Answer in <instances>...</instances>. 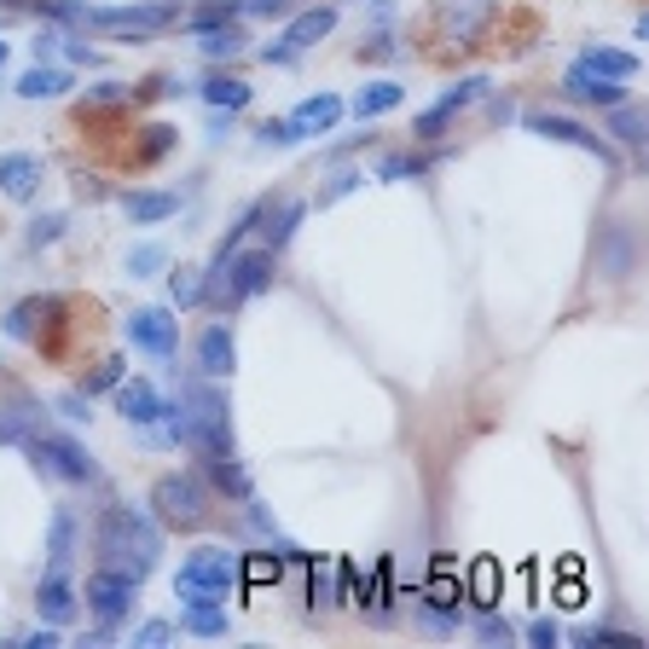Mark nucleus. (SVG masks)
I'll return each instance as SVG.
<instances>
[{
	"instance_id": "1",
	"label": "nucleus",
	"mask_w": 649,
	"mask_h": 649,
	"mask_svg": "<svg viewBox=\"0 0 649 649\" xmlns=\"http://www.w3.org/2000/svg\"><path fill=\"white\" fill-rule=\"evenodd\" d=\"M174 423H180V441L197 446V458H215V453H232V406L227 395L209 383H186L180 377V406H174Z\"/></svg>"
},
{
	"instance_id": "2",
	"label": "nucleus",
	"mask_w": 649,
	"mask_h": 649,
	"mask_svg": "<svg viewBox=\"0 0 649 649\" xmlns=\"http://www.w3.org/2000/svg\"><path fill=\"white\" fill-rule=\"evenodd\" d=\"M99 557H105V568H122V574L146 580L162 557V527L146 522L139 511H128V504H116V511H105V522H99Z\"/></svg>"
},
{
	"instance_id": "3",
	"label": "nucleus",
	"mask_w": 649,
	"mask_h": 649,
	"mask_svg": "<svg viewBox=\"0 0 649 649\" xmlns=\"http://www.w3.org/2000/svg\"><path fill=\"white\" fill-rule=\"evenodd\" d=\"M53 18L65 24H88V30H105V35H157L169 30L180 7L174 0H139V7H76V0H41Z\"/></svg>"
},
{
	"instance_id": "4",
	"label": "nucleus",
	"mask_w": 649,
	"mask_h": 649,
	"mask_svg": "<svg viewBox=\"0 0 649 649\" xmlns=\"http://www.w3.org/2000/svg\"><path fill=\"white\" fill-rule=\"evenodd\" d=\"M151 511L162 527H203V516H209V487L186 470H174L151 487Z\"/></svg>"
},
{
	"instance_id": "5",
	"label": "nucleus",
	"mask_w": 649,
	"mask_h": 649,
	"mask_svg": "<svg viewBox=\"0 0 649 649\" xmlns=\"http://www.w3.org/2000/svg\"><path fill=\"white\" fill-rule=\"evenodd\" d=\"M238 580V557H227V551H192L186 562H180V574H174V592H180V603L186 597H220L227 585Z\"/></svg>"
},
{
	"instance_id": "6",
	"label": "nucleus",
	"mask_w": 649,
	"mask_h": 649,
	"mask_svg": "<svg viewBox=\"0 0 649 649\" xmlns=\"http://www.w3.org/2000/svg\"><path fill=\"white\" fill-rule=\"evenodd\" d=\"M30 458H35L47 476H58V481H76V487H88V481L99 476L93 453H88L81 441H70V435H30Z\"/></svg>"
},
{
	"instance_id": "7",
	"label": "nucleus",
	"mask_w": 649,
	"mask_h": 649,
	"mask_svg": "<svg viewBox=\"0 0 649 649\" xmlns=\"http://www.w3.org/2000/svg\"><path fill=\"white\" fill-rule=\"evenodd\" d=\"M134 597H139V580H134V574H122V568H93L88 603H93V615L105 620V626H116L122 615H128Z\"/></svg>"
},
{
	"instance_id": "8",
	"label": "nucleus",
	"mask_w": 649,
	"mask_h": 649,
	"mask_svg": "<svg viewBox=\"0 0 649 649\" xmlns=\"http://www.w3.org/2000/svg\"><path fill=\"white\" fill-rule=\"evenodd\" d=\"M128 342L151 360H169L180 349V324L169 308H139V314H128Z\"/></svg>"
},
{
	"instance_id": "9",
	"label": "nucleus",
	"mask_w": 649,
	"mask_h": 649,
	"mask_svg": "<svg viewBox=\"0 0 649 649\" xmlns=\"http://www.w3.org/2000/svg\"><path fill=\"white\" fill-rule=\"evenodd\" d=\"M481 93H487V76H470V81H458V88L446 93L435 111H423V116H418V128H412V134H418V139H441L446 128H453V116H458L464 105H476Z\"/></svg>"
},
{
	"instance_id": "10",
	"label": "nucleus",
	"mask_w": 649,
	"mask_h": 649,
	"mask_svg": "<svg viewBox=\"0 0 649 649\" xmlns=\"http://www.w3.org/2000/svg\"><path fill=\"white\" fill-rule=\"evenodd\" d=\"M527 128H534L539 139H557V146H580V151H592V157H603V162H615V157H608V146H603L592 128H580V122H568V116H557V111H534V116H527Z\"/></svg>"
},
{
	"instance_id": "11",
	"label": "nucleus",
	"mask_w": 649,
	"mask_h": 649,
	"mask_svg": "<svg viewBox=\"0 0 649 649\" xmlns=\"http://www.w3.org/2000/svg\"><path fill=\"white\" fill-rule=\"evenodd\" d=\"M197 372L203 377H232L238 372V342L227 324H203V337H197Z\"/></svg>"
},
{
	"instance_id": "12",
	"label": "nucleus",
	"mask_w": 649,
	"mask_h": 649,
	"mask_svg": "<svg viewBox=\"0 0 649 649\" xmlns=\"http://www.w3.org/2000/svg\"><path fill=\"white\" fill-rule=\"evenodd\" d=\"M76 608H81V603H76V592H70L65 568H53V574L35 585V615L58 633V626H70V620H76Z\"/></svg>"
},
{
	"instance_id": "13",
	"label": "nucleus",
	"mask_w": 649,
	"mask_h": 649,
	"mask_svg": "<svg viewBox=\"0 0 649 649\" xmlns=\"http://www.w3.org/2000/svg\"><path fill=\"white\" fill-rule=\"evenodd\" d=\"M301 215H308V203H301V197H291V203H261V215H255L261 243H267V250H284V243L296 238Z\"/></svg>"
},
{
	"instance_id": "14",
	"label": "nucleus",
	"mask_w": 649,
	"mask_h": 649,
	"mask_svg": "<svg viewBox=\"0 0 649 649\" xmlns=\"http://www.w3.org/2000/svg\"><path fill=\"white\" fill-rule=\"evenodd\" d=\"M337 122H342V99H337V93H314V99H301V105L291 111V128H296V139L331 134Z\"/></svg>"
},
{
	"instance_id": "15",
	"label": "nucleus",
	"mask_w": 649,
	"mask_h": 649,
	"mask_svg": "<svg viewBox=\"0 0 649 649\" xmlns=\"http://www.w3.org/2000/svg\"><path fill=\"white\" fill-rule=\"evenodd\" d=\"M562 93L574 99V105H620V93H626V81H608V76H592V70H568V81H562Z\"/></svg>"
},
{
	"instance_id": "16",
	"label": "nucleus",
	"mask_w": 649,
	"mask_h": 649,
	"mask_svg": "<svg viewBox=\"0 0 649 649\" xmlns=\"http://www.w3.org/2000/svg\"><path fill=\"white\" fill-rule=\"evenodd\" d=\"M116 412L139 430V423H157L162 412H169V406H162V395L151 389L146 377H139V383H116Z\"/></svg>"
},
{
	"instance_id": "17",
	"label": "nucleus",
	"mask_w": 649,
	"mask_h": 649,
	"mask_svg": "<svg viewBox=\"0 0 649 649\" xmlns=\"http://www.w3.org/2000/svg\"><path fill=\"white\" fill-rule=\"evenodd\" d=\"M0 192H7L12 203H30L41 192V162L24 157V151H7L0 157Z\"/></svg>"
},
{
	"instance_id": "18",
	"label": "nucleus",
	"mask_w": 649,
	"mask_h": 649,
	"mask_svg": "<svg viewBox=\"0 0 649 649\" xmlns=\"http://www.w3.org/2000/svg\"><path fill=\"white\" fill-rule=\"evenodd\" d=\"M487 0H441V35L446 41H470L481 24H487Z\"/></svg>"
},
{
	"instance_id": "19",
	"label": "nucleus",
	"mask_w": 649,
	"mask_h": 649,
	"mask_svg": "<svg viewBox=\"0 0 649 649\" xmlns=\"http://www.w3.org/2000/svg\"><path fill=\"white\" fill-rule=\"evenodd\" d=\"M331 30H337V12H331V7H314V12L291 18V30H284L278 41H284L291 53H301V47H314V41H324Z\"/></svg>"
},
{
	"instance_id": "20",
	"label": "nucleus",
	"mask_w": 649,
	"mask_h": 649,
	"mask_svg": "<svg viewBox=\"0 0 649 649\" xmlns=\"http://www.w3.org/2000/svg\"><path fill=\"white\" fill-rule=\"evenodd\" d=\"M180 209V192H122V215L151 227V220H169Z\"/></svg>"
},
{
	"instance_id": "21",
	"label": "nucleus",
	"mask_w": 649,
	"mask_h": 649,
	"mask_svg": "<svg viewBox=\"0 0 649 649\" xmlns=\"http://www.w3.org/2000/svg\"><path fill=\"white\" fill-rule=\"evenodd\" d=\"M53 314H65L53 296H24L18 308L7 314V337H18V342H30L35 331H41V319H53Z\"/></svg>"
},
{
	"instance_id": "22",
	"label": "nucleus",
	"mask_w": 649,
	"mask_h": 649,
	"mask_svg": "<svg viewBox=\"0 0 649 649\" xmlns=\"http://www.w3.org/2000/svg\"><path fill=\"white\" fill-rule=\"evenodd\" d=\"M580 70L608 76V81H633V76H638V58L620 53V47H585V53H580Z\"/></svg>"
},
{
	"instance_id": "23",
	"label": "nucleus",
	"mask_w": 649,
	"mask_h": 649,
	"mask_svg": "<svg viewBox=\"0 0 649 649\" xmlns=\"http://www.w3.org/2000/svg\"><path fill=\"white\" fill-rule=\"evenodd\" d=\"M186 633L192 638H220L227 633V608H220V597H186Z\"/></svg>"
},
{
	"instance_id": "24",
	"label": "nucleus",
	"mask_w": 649,
	"mask_h": 649,
	"mask_svg": "<svg viewBox=\"0 0 649 649\" xmlns=\"http://www.w3.org/2000/svg\"><path fill=\"white\" fill-rule=\"evenodd\" d=\"M58 93H70V70L58 65H35L18 76V99H58Z\"/></svg>"
},
{
	"instance_id": "25",
	"label": "nucleus",
	"mask_w": 649,
	"mask_h": 649,
	"mask_svg": "<svg viewBox=\"0 0 649 649\" xmlns=\"http://www.w3.org/2000/svg\"><path fill=\"white\" fill-rule=\"evenodd\" d=\"M400 99H406V88H400V81H365V88L354 93V116H365V122H372V116H383V111H395Z\"/></svg>"
},
{
	"instance_id": "26",
	"label": "nucleus",
	"mask_w": 649,
	"mask_h": 649,
	"mask_svg": "<svg viewBox=\"0 0 649 649\" xmlns=\"http://www.w3.org/2000/svg\"><path fill=\"white\" fill-rule=\"evenodd\" d=\"M203 105H209V111H243V105H250V81L209 76V81H203Z\"/></svg>"
},
{
	"instance_id": "27",
	"label": "nucleus",
	"mask_w": 649,
	"mask_h": 649,
	"mask_svg": "<svg viewBox=\"0 0 649 649\" xmlns=\"http://www.w3.org/2000/svg\"><path fill=\"white\" fill-rule=\"evenodd\" d=\"M423 597H430L441 615H458L464 608V585H458V568H435L430 585H423Z\"/></svg>"
},
{
	"instance_id": "28",
	"label": "nucleus",
	"mask_w": 649,
	"mask_h": 649,
	"mask_svg": "<svg viewBox=\"0 0 649 649\" xmlns=\"http://www.w3.org/2000/svg\"><path fill=\"white\" fill-rule=\"evenodd\" d=\"M608 134L620 139V146H644V134H649V122H644V111H633V105H608Z\"/></svg>"
},
{
	"instance_id": "29",
	"label": "nucleus",
	"mask_w": 649,
	"mask_h": 649,
	"mask_svg": "<svg viewBox=\"0 0 649 649\" xmlns=\"http://www.w3.org/2000/svg\"><path fill=\"white\" fill-rule=\"evenodd\" d=\"M209 464V476L227 487V493H238V499H250V476H243V464L232 458V453H215V458H203Z\"/></svg>"
},
{
	"instance_id": "30",
	"label": "nucleus",
	"mask_w": 649,
	"mask_h": 649,
	"mask_svg": "<svg viewBox=\"0 0 649 649\" xmlns=\"http://www.w3.org/2000/svg\"><path fill=\"white\" fill-rule=\"evenodd\" d=\"M220 24H238V0H209V7H197L186 18V30L203 35V30H220Z\"/></svg>"
},
{
	"instance_id": "31",
	"label": "nucleus",
	"mask_w": 649,
	"mask_h": 649,
	"mask_svg": "<svg viewBox=\"0 0 649 649\" xmlns=\"http://www.w3.org/2000/svg\"><path fill=\"white\" fill-rule=\"evenodd\" d=\"M243 47H250V35H243L238 24L203 30V53H209V58H232V53H243Z\"/></svg>"
},
{
	"instance_id": "32",
	"label": "nucleus",
	"mask_w": 649,
	"mask_h": 649,
	"mask_svg": "<svg viewBox=\"0 0 649 649\" xmlns=\"http://www.w3.org/2000/svg\"><path fill=\"white\" fill-rule=\"evenodd\" d=\"M65 227H70V215H65V209L35 215V220H30V250H47V243H58V238H65Z\"/></svg>"
},
{
	"instance_id": "33",
	"label": "nucleus",
	"mask_w": 649,
	"mask_h": 649,
	"mask_svg": "<svg viewBox=\"0 0 649 649\" xmlns=\"http://www.w3.org/2000/svg\"><path fill=\"white\" fill-rule=\"evenodd\" d=\"M128 273H134V278L169 273V250H162V243H139V250H128Z\"/></svg>"
},
{
	"instance_id": "34",
	"label": "nucleus",
	"mask_w": 649,
	"mask_h": 649,
	"mask_svg": "<svg viewBox=\"0 0 649 649\" xmlns=\"http://www.w3.org/2000/svg\"><path fill=\"white\" fill-rule=\"evenodd\" d=\"M70 539H76V516H70V511H58V516H53V545H47L53 568H65V562H70Z\"/></svg>"
},
{
	"instance_id": "35",
	"label": "nucleus",
	"mask_w": 649,
	"mask_h": 649,
	"mask_svg": "<svg viewBox=\"0 0 649 649\" xmlns=\"http://www.w3.org/2000/svg\"><path fill=\"white\" fill-rule=\"evenodd\" d=\"M169 296L180 301V308H197V301H203V273H192V267H174V278H169Z\"/></svg>"
},
{
	"instance_id": "36",
	"label": "nucleus",
	"mask_w": 649,
	"mask_h": 649,
	"mask_svg": "<svg viewBox=\"0 0 649 649\" xmlns=\"http://www.w3.org/2000/svg\"><path fill=\"white\" fill-rule=\"evenodd\" d=\"M470 580H476V608H493V603H499V562L481 557Z\"/></svg>"
},
{
	"instance_id": "37",
	"label": "nucleus",
	"mask_w": 649,
	"mask_h": 649,
	"mask_svg": "<svg viewBox=\"0 0 649 649\" xmlns=\"http://www.w3.org/2000/svg\"><path fill=\"white\" fill-rule=\"evenodd\" d=\"M238 580H250V585H273V580H278V557H250V562H238Z\"/></svg>"
},
{
	"instance_id": "38",
	"label": "nucleus",
	"mask_w": 649,
	"mask_h": 649,
	"mask_svg": "<svg viewBox=\"0 0 649 649\" xmlns=\"http://www.w3.org/2000/svg\"><path fill=\"white\" fill-rule=\"evenodd\" d=\"M116 383H122V360H105L99 372H88V383H81V389H88V395H105V389H116Z\"/></svg>"
},
{
	"instance_id": "39",
	"label": "nucleus",
	"mask_w": 649,
	"mask_h": 649,
	"mask_svg": "<svg viewBox=\"0 0 649 649\" xmlns=\"http://www.w3.org/2000/svg\"><path fill=\"white\" fill-rule=\"evenodd\" d=\"M331 585H337V562L324 557V562H314V603H319V608L331 603Z\"/></svg>"
},
{
	"instance_id": "40",
	"label": "nucleus",
	"mask_w": 649,
	"mask_h": 649,
	"mask_svg": "<svg viewBox=\"0 0 649 649\" xmlns=\"http://www.w3.org/2000/svg\"><path fill=\"white\" fill-rule=\"evenodd\" d=\"M354 186H360V169H342V174L324 180V192H319V197H324V203H337V197H349Z\"/></svg>"
},
{
	"instance_id": "41",
	"label": "nucleus",
	"mask_w": 649,
	"mask_h": 649,
	"mask_svg": "<svg viewBox=\"0 0 649 649\" xmlns=\"http://www.w3.org/2000/svg\"><path fill=\"white\" fill-rule=\"evenodd\" d=\"M169 638H174V626H169V620H146V626L134 633L139 649H157V644H169Z\"/></svg>"
},
{
	"instance_id": "42",
	"label": "nucleus",
	"mask_w": 649,
	"mask_h": 649,
	"mask_svg": "<svg viewBox=\"0 0 649 649\" xmlns=\"http://www.w3.org/2000/svg\"><path fill=\"white\" fill-rule=\"evenodd\" d=\"M261 146H296V128H291V116H273L267 128H261Z\"/></svg>"
},
{
	"instance_id": "43",
	"label": "nucleus",
	"mask_w": 649,
	"mask_h": 649,
	"mask_svg": "<svg viewBox=\"0 0 649 649\" xmlns=\"http://www.w3.org/2000/svg\"><path fill=\"white\" fill-rule=\"evenodd\" d=\"M122 99H128V88H122V81H99V88L88 93V105H99V111H111V105H122Z\"/></svg>"
},
{
	"instance_id": "44",
	"label": "nucleus",
	"mask_w": 649,
	"mask_h": 649,
	"mask_svg": "<svg viewBox=\"0 0 649 649\" xmlns=\"http://www.w3.org/2000/svg\"><path fill=\"white\" fill-rule=\"evenodd\" d=\"M476 638H481V644H511V638H516V626H504V620L487 615V620L476 626Z\"/></svg>"
},
{
	"instance_id": "45",
	"label": "nucleus",
	"mask_w": 649,
	"mask_h": 649,
	"mask_svg": "<svg viewBox=\"0 0 649 649\" xmlns=\"http://www.w3.org/2000/svg\"><path fill=\"white\" fill-rule=\"evenodd\" d=\"M418 169H423L418 157H389V162H383L377 174H383V180H406V174H418Z\"/></svg>"
},
{
	"instance_id": "46",
	"label": "nucleus",
	"mask_w": 649,
	"mask_h": 649,
	"mask_svg": "<svg viewBox=\"0 0 649 649\" xmlns=\"http://www.w3.org/2000/svg\"><path fill=\"white\" fill-rule=\"evenodd\" d=\"M174 146V128H146V157H162Z\"/></svg>"
},
{
	"instance_id": "47",
	"label": "nucleus",
	"mask_w": 649,
	"mask_h": 649,
	"mask_svg": "<svg viewBox=\"0 0 649 649\" xmlns=\"http://www.w3.org/2000/svg\"><path fill=\"white\" fill-rule=\"evenodd\" d=\"M284 7H291V0H238V12H255V18H273Z\"/></svg>"
},
{
	"instance_id": "48",
	"label": "nucleus",
	"mask_w": 649,
	"mask_h": 649,
	"mask_svg": "<svg viewBox=\"0 0 649 649\" xmlns=\"http://www.w3.org/2000/svg\"><path fill=\"white\" fill-rule=\"evenodd\" d=\"M527 638H534L539 649H551L557 644V620H534V626H527Z\"/></svg>"
},
{
	"instance_id": "49",
	"label": "nucleus",
	"mask_w": 649,
	"mask_h": 649,
	"mask_svg": "<svg viewBox=\"0 0 649 649\" xmlns=\"http://www.w3.org/2000/svg\"><path fill=\"white\" fill-rule=\"evenodd\" d=\"M58 412L76 418V423H88V400H81V395H65V400H58Z\"/></svg>"
},
{
	"instance_id": "50",
	"label": "nucleus",
	"mask_w": 649,
	"mask_h": 649,
	"mask_svg": "<svg viewBox=\"0 0 649 649\" xmlns=\"http://www.w3.org/2000/svg\"><path fill=\"white\" fill-rule=\"evenodd\" d=\"M423 633H435V638L453 633V615H441V608H435V615H423Z\"/></svg>"
},
{
	"instance_id": "51",
	"label": "nucleus",
	"mask_w": 649,
	"mask_h": 649,
	"mask_svg": "<svg viewBox=\"0 0 649 649\" xmlns=\"http://www.w3.org/2000/svg\"><path fill=\"white\" fill-rule=\"evenodd\" d=\"M7 53H12V47H7V41H0V65H7Z\"/></svg>"
},
{
	"instance_id": "52",
	"label": "nucleus",
	"mask_w": 649,
	"mask_h": 649,
	"mask_svg": "<svg viewBox=\"0 0 649 649\" xmlns=\"http://www.w3.org/2000/svg\"><path fill=\"white\" fill-rule=\"evenodd\" d=\"M12 7H30V0H12Z\"/></svg>"
}]
</instances>
